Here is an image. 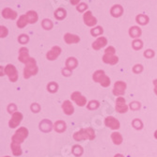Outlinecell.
<instances>
[{
    "label": "cell",
    "mask_w": 157,
    "mask_h": 157,
    "mask_svg": "<svg viewBox=\"0 0 157 157\" xmlns=\"http://www.w3.org/2000/svg\"><path fill=\"white\" fill-rule=\"evenodd\" d=\"M67 129V124L64 121H56L54 123V130L56 133H64Z\"/></svg>",
    "instance_id": "21"
},
{
    "label": "cell",
    "mask_w": 157,
    "mask_h": 157,
    "mask_svg": "<svg viewBox=\"0 0 157 157\" xmlns=\"http://www.w3.org/2000/svg\"><path fill=\"white\" fill-rule=\"evenodd\" d=\"M142 34V30H141V28L139 26H132L130 27V29H129V35L131 38H134V39H137L141 36Z\"/></svg>",
    "instance_id": "24"
},
{
    "label": "cell",
    "mask_w": 157,
    "mask_h": 157,
    "mask_svg": "<svg viewBox=\"0 0 157 157\" xmlns=\"http://www.w3.org/2000/svg\"><path fill=\"white\" fill-rule=\"evenodd\" d=\"M132 126L136 130H141L142 128H143V122H142V121L139 119H135L132 121Z\"/></svg>",
    "instance_id": "34"
},
{
    "label": "cell",
    "mask_w": 157,
    "mask_h": 157,
    "mask_svg": "<svg viewBox=\"0 0 157 157\" xmlns=\"http://www.w3.org/2000/svg\"><path fill=\"white\" fill-rule=\"evenodd\" d=\"M60 54H61V48L59 46H54V47H52V49L49 52H47L46 59L48 60L53 61V60L58 59Z\"/></svg>",
    "instance_id": "12"
},
{
    "label": "cell",
    "mask_w": 157,
    "mask_h": 157,
    "mask_svg": "<svg viewBox=\"0 0 157 157\" xmlns=\"http://www.w3.org/2000/svg\"><path fill=\"white\" fill-rule=\"evenodd\" d=\"M2 16L5 19H11L15 20L17 18V12L10 8H6L2 10Z\"/></svg>",
    "instance_id": "20"
},
{
    "label": "cell",
    "mask_w": 157,
    "mask_h": 157,
    "mask_svg": "<svg viewBox=\"0 0 157 157\" xmlns=\"http://www.w3.org/2000/svg\"><path fill=\"white\" fill-rule=\"evenodd\" d=\"M103 61L105 64L109 65H115L119 62V58L114 54H105L103 56Z\"/></svg>",
    "instance_id": "14"
},
{
    "label": "cell",
    "mask_w": 157,
    "mask_h": 157,
    "mask_svg": "<svg viewBox=\"0 0 157 157\" xmlns=\"http://www.w3.org/2000/svg\"><path fill=\"white\" fill-rule=\"evenodd\" d=\"M39 72V68L37 66L36 60L33 58H30L25 63V67L24 69V78L28 79L33 75H36Z\"/></svg>",
    "instance_id": "2"
},
{
    "label": "cell",
    "mask_w": 157,
    "mask_h": 157,
    "mask_svg": "<svg viewBox=\"0 0 157 157\" xmlns=\"http://www.w3.org/2000/svg\"><path fill=\"white\" fill-rule=\"evenodd\" d=\"M41 26L44 27V29H45V30H50L53 28L54 24H53V22L51 20L44 19V20H42V22H41Z\"/></svg>",
    "instance_id": "33"
},
{
    "label": "cell",
    "mask_w": 157,
    "mask_h": 157,
    "mask_svg": "<svg viewBox=\"0 0 157 157\" xmlns=\"http://www.w3.org/2000/svg\"><path fill=\"white\" fill-rule=\"evenodd\" d=\"M153 136H154V137H155V138L157 139V130H156V131L154 132V134H153Z\"/></svg>",
    "instance_id": "50"
},
{
    "label": "cell",
    "mask_w": 157,
    "mask_h": 157,
    "mask_svg": "<svg viewBox=\"0 0 157 157\" xmlns=\"http://www.w3.org/2000/svg\"><path fill=\"white\" fill-rule=\"evenodd\" d=\"M71 98H72L73 101L80 107L85 106L87 105V99H86L85 96H83L79 91H75L71 95Z\"/></svg>",
    "instance_id": "9"
},
{
    "label": "cell",
    "mask_w": 157,
    "mask_h": 157,
    "mask_svg": "<svg viewBox=\"0 0 157 157\" xmlns=\"http://www.w3.org/2000/svg\"><path fill=\"white\" fill-rule=\"evenodd\" d=\"M140 107H141V104L139 102H136V101H134V102L130 103V105H129V108L131 110H134V111L139 110Z\"/></svg>",
    "instance_id": "37"
},
{
    "label": "cell",
    "mask_w": 157,
    "mask_h": 157,
    "mask_svg": "<svg viewBox=\"0 0 157 157\" xmlns=\"http://www.w3.org/2000/svg\"><path fill=\"white\" fill-rule=\"evenodd\" d=\"M30 109H31V111H32L33 113H38V112H40V106L39 104L35 103V104H32V105H31Z\"/></svg>",
    "instance_id": "44"
},
{
    "label": "cell",
    "mask_w": 157,
    "mask_h": 157,
    "mask_svg": "<svg viewBox=\"0 0 157 157\" xmlns=\"http://www.w3.org/2000/svg\"><path fill=\"white\" fill-rule=\"evenodd\" d=\"M73 136L75 141H82L86 139L93 140L96 137V135H95V131L91 127H87V128H82L79 131L75 132Z\"/></svg>",
    "instance_id": "1"
},
{
    "label": "cell",
    "mask_w": 157,
    "mask_h": 157,
    "mask_svg": "<svg viewBox=\"0 0 157 157\" xmlns=\"http://www.w3.org/2000/svg\"><path fill=\"white\" fill-rule=\"evenodd\" d=\"M78 65V61L75 58H74V56H70V58L67 59L66 60V63H65V68L73 71L74 69H75Z\"/></svg>",
    "instance_id": "23"
},
{
    "label": "cell",
    "mask_w": 157,
    "mask_h": 157,
    "mask_svg": "<svg viewBox=\"0 0 157 157\" xmlns=\"http://www.w3.org/2000/svg\"><path fill=\"white\" fill-rule=\"evenodd\" d=\"M99 106H100V103L98 101H96V100H92V101H90L87 105V108L89 110H96Z\"/></svg>",
    "instance_id": "35"
},
{
    "label": "cell",
    "mask_w": 157,
    "mask_h": 157,
    "mask_svg": "<svg viewBox=\"0 0 157 157\" xmlns=\"http://www.w3.org/2000/svg\"><path fill=\"white\" fill-rule=\"evenodd\" d=\"M27 136H28V130L25 127H20L12 136L11 142L12 143H16V144L21 145Z\"/></svg>",
    "instance_id": "4"
},
{
    "label": "cell",
    "mask_w": 157,
    "mask_h": 157,
    "mask_svg": "<svg viewBox=\"0 0 157 157\" xmlns=\"http://www.w3.org/2000/svg\"><path fill=\"white\" fill-rule=\"evenodd\" d=\"M83 20L85 25L88 26H94L97 24V19L92 15V12L90 10H87L84 13Z\"/></svg>",
    "instance_id": "11"
},
{
    "label": "cell",
    "mask_w": 157,
    "mask_h": 157,
    "mask_svg": "<svg viewBox=\"0 0 157 157\" xmlns=\"http://www.w3.org/2000/svg\"><path fill=\"white\" fill-rule=\"evenodd\" d=\"M4 73H5L6 75H8L10 82H12V83L17 82V80H18V72H17L16 67L14 65L8 64L4 69Z\"/></svg>",
    "instance_id": "5"
},
{
    "label": "cell",
    "mask_w": 157,
    "mask_h": 157,
    "mask_svg": "<svg viewBox=\"0 0 157 157\" xmlns=\"http://www.w3.org/2000/svg\"><path fill=\"white\" fill-rule=\"evenodd\" d=\"M76 10L79 12H84V11H86L88 10V5L86 3H79L77 5V7H76Z\"/></svg>",
    "instance_id": "41"
},
{
    "label": "cell",
    "mask_w": 157,
    "mask_h": 157,
    "mask_svg": "<svg viewBox=\"0 0 157 157\" xmlns=\"http://www.w3.org/2000/svg\"><path fill=\"white\" fill-rule=\"evenodd\" d=\"M114 157H124V155H122L121 153H117V154H115V156H114Z\"/></svg>",
    "instance_id": "49"
},
{
    "label": "cell",
    "mask_w": 157,
    "mask_h": 157,
    "mask_svg": "<svg viewBox=\"0 0 157 157\" xmlns=\"http://www.w3.org/2000/svg\"><path fill=\"white\" fill-rule=\"evenodd\" d=\"M54 16H55V18H56V20L61 21V20H63V19L66 18V16H67V11H66V10L63 9V8H59L58 10H56L55 11Z\"/></svg>",
    "instance_id": "26"
},
{
    "label": "cell",
    "mask_w": 157,
    "mask_h": 157,
    "mask_svg": "<svg viewBox=\"0 0 157 157\" xmlns=\"http://www.w3.org/2000/svg\"><path fill=\"white\" fill-rule=\"evenodd\" d=\"M70 1H71V4L72 5H78L80 0H70Z\"/></svg>",
    "instance_id": "48"
},
{
    "label": "cell",
    "mask_w": 157,
    "mask_h": 157,
    "mask_svg": "<svg viewBox=\"0 0 157 157\" xmlns=\"http://www.w3.org/2000/svg\"><path fill=\"white\" fill-rule=\"evenodd\" d=\"M64 40L67 44H78L80 41V38L77 35L72 33H66L64 35Z\"/></svg>",
    "instance_id": "19"
},
{
    "label": "cell",
    "mask_w": 157,
    "mask_h": 157,
    "mask_svg": "<svg viewBox=\"0 0 157 157\" xmlns=\"http://www.w3.org/2000/svg\"><path fill=\"white\" fill-rule=\"evenodd\" d=\"M72 153L75 157H80L84 153V149L80 145H74L72 148Z\"/></svg>",
    "instance_id": "29"
},
{
    "label": "cell",
    "mask_w": 157,
    "mask_h": 157,
    "mask_svg": "<svg viewBox=\"0 0 157 157\" xmlns=\"http://www.w3.org/2000/svg\"><path fill=\"white\" fill-rule=\"evenodd\" d=\"M39 128H40V130L41 132H44V133H48L50 132L52 129H54V125L52 124L51 121L47 120V119H44V120H42L40 124H39Z\"/></svg>",
    "instance_id": "13"
},
{
    "label": "cell",
    "mask_w": 157,
    "mask_h": 157,
    "mask_svg": "<svg viewBox=\"0 0 157 157\" xmlns=\"http://www.w3.org/2000/svg\"><path fill=\"white\" fill-rule=\"evenodd\" d=\"M8 33H9V31H8V28L6 26H4V25L0 26V37L6 38L8 36Z\"/></svg>",
    "instance_id": "39"
},
{
    "label": "cell",
    "mask_w": 157,
    "mask_h": 157,
    "mask_svg": "<svg viewBox=\"0 0 157 157\" xmlns=\"http://www.w3.org/2000/svg\"><path fill=\"white\" fill-rule=\"evenodd\" d=\"M62 75H63L64 76H70L71 75H72V71L69 70V69H67V68H64V69L62 70Z\"/></svg>",
    "instance_id": "46"
},
{
    "label": "cell",
    "mask_w": 157,
    "mask_h": 157,
    "mask_svg": "<svg viewBox=\"0 0 157 157\" xmlns=\"http://www.w3.org/2000/svg\"><path fill=\"white\" fill-rule=\"evenodd\" d=\"M7 110H8V112H9L10 114H14L15 112H17V106H16L15 104H10V105H8Z\"/></svg>",
    "instance_id": "40"
},
{
    "label": "cell",
    "mask_w": 157,
    "mask_h": 157,
    "mask_svg": "<svg viewBox=\"0 0 157 157\" xmlns=\"http://www.w3.org/2000/svg\"><path fill=\"white\" fill-rule=\"evenodd\" d=\"M23 114L19 111L15 112L14 114H12V116H11V119L9 121V127L10 128H16L19 126V124L22 122L23 121Z\"/></svg>",
    "instance_id": "8"
},
{
    "label": "cell",
    "mask_w": 157,
    "mask_h": 157,
    "mask_svg": "<svg viewBox=\"0 0 157 157\" xmlns=\"http://www.w3.org/2000/svg\"><path fill=\"white\" fill-rule=\"evenodd\" d=\"M61 107H62L63 112L66 114V115H68V116L73 115L74 112H75V107H74V105H73L72 102L69 101V100H66V101H64V102H63V104H62Z\"/></svg>",
    "instance_id": "15"
},
{
    "label": "cell",
    "mask_w": 157,
    "mask_h": 157,
    "mask_svg": "<svg viewBox=\"0 0 157 157\" xmlns=\"http://www.w3.org/2000/svg\"><path fill=\"white\" fill-rule=\"evenodd\" d=\"M27 24H28V23H27L26 20L25 19L24 15H22V16H20V18H19V20H18V22H17V26H18L19 28H24Z\"/></svg>",
    "instance_id": "38"
},
{
    "label": "cell",
    "mask_w": 157,
    "mask_h": 157,
    "mask_svg": "<svg viewBox=\"0 0 157 157\" xmlns=\"http://www.w3.org/2000/svg\"><path fill=\"white\" fill-rule=\"evenodd\" d=\"M105 54H114V55H115V53H116V49L114 48L113 46H109V47H107V48L105 49Z\"/></svg>",
    "instance_id": "45"
},
{
    "label": "cell",
    "mask_w": 157,
    "mask_h": 157,
    "mask_svg": "<svg viewBox=\"0 0 157 157\" xmlns=\"http://www.w3.org/2000/svg\"><path fill=\"white\" fill-rule=\"evenodd\" d=\"M29 40V37H28L26 34H21L19 37H18V41L20 42L21 44H25L28 42Z\"/></svg>",
    "instance_id": "36"
},
{
    "label": "cell",
    "mask_w": 157,
    "mask_h": 157,
    "mask_svg": "<svg viewBox=\"0 0 157 157\" xmlns=\"http://www.w3.org/2000/svg\"><path fill=\"white\" fill-rule=\"evenodd\" d=\"M136 21L140 25H146L149 24L150 18L147 15H145V14H138V15L136 17Z\"/></svg>",
    "instance_id": "27"
},
{
    "label": "cell",
    "mask_w": 157,
    "mask_h": 157,
    "mask_svg": "<svg viewBox=\"0 0 157 157\" xmlns=\"http://www.w3.org/2000/svg\"><path fill=\"white\" fill-rule=\"evenodd\" d=\"M92 79L94 80V82L99 83L104 88L109 87L110 84H111L110 78L105 75V71H103V70H98V71H96V72L92 75Z\"/></svg>",
    "instance_id": "3"
},
{
    "label": "cell",
    "mask_w": 157,
    "mask_h": 157,
    "mask_svg": "<svg viewBox=\"0 0 157 157\" xmlns=\"http://www.w3.org/2000/svg\"><path fill=\"white\" fill-rule=\"evenodd\" d=\"M103 33H104V28L102 26H96V27H93L92 29H90V34L93 37L101 36Z\"/></svg>",
    "instance_id": "30"
},
{
    "label": "cell",
    "mask_w": 157,
    "mask_h": 157,
    "mask_svg": "<svg viewBox=\"0 0 157 157\" xmlns=\"http://www.w3.org/2000/svg\"><path fill=\"white\" fill-rule=\"evenodd\" d=\"M126 83L123 81H117L114 85V88H113V94L117 96V97H121L123 96L125 94L126 91Z\"/></svg>",
    "instance_id": "6"
},
{
    "label": "cell",
    "mask_w": 157,
    "mask_h": 157,
    "mask_svg": "<svg viewBox=\"0 0 157 157\" xmlns=\"http://www.w3.org/2000/svg\"><path fill=\"white\" fill-rule=\"evenodd\" d=\"M143 41H142L141 40L139 39H136L133 42H132V47L134 48V50L136 51H138L140 49L143 48Z\"/></svg>",
    "instance_id": "31"
},
{
    "label": "cell",
    "mask_w": 157,
    "mask_h": 157,
    "mask_svg": "<svg viewBox=\"0 0 157 157\" xmlns=\"http://www.w3.org/2000/svg\"><path fill=\"white\" fill-rule=\"evenodd\" d=\"M153 86H154V93L157 95V79L153 80Z\"/></svg>",
    "instance_id": "47"
},
{
    "label": "cell",
    "mask_w": 157,
    "mask_h": 157,
    "mask_svg": "<svg viewBox=\"0 0 157 157\" xmlns=\"http://www.w3.org/2000/svg\"><path fill=\"white\" fill-rule=\"evenodd\" d=\"M30 56H29V53H28V49L25 48V47H22L19 49V56H18V59L25 64L28 60H29Z\"/></svg>",
    "instance_id": "16"
},
{
    "label": "cell",
    "mask_w": 157,
    "mask_h": 157,
    "mask_svg": "<svg viewBox=\"0 0 157 157\" xmlns=\"http://www.w3.org/2000/svg\"><path fill=\"white\" fill-rule=\"evenodd\" d=\"M3 157H10V156H3Z\"/></svg>",
    "instance_id": "51"
},
{
    "label": "cell",
    "mask_w": 157,
    "mask_h": 157,
    "mask_svg": "<svg viewBox=\"0 0 157 157\" xmlns=\"http://www.w3.org/2000/svg\"><path fill=\"white\" fill-rule=\"evenodd\" d=\"M24 17H25V19L26 20V22L28 24H35L38 21V19H39V16H38L37 12L34 11V10L27 11L25 14H24Z\"/></svg>",
    "instance_id": "17"
},
{
    "label": "cell",
    "mask_w": 157,
    "mask_h": 157,
    "mask_svg": "<svg viewBox=\"0 0 157 157\" xmlns=\"http://www.w3.org/2000/svg\"><path fill=\"white\" fill-rule=\"evenodd\" d=\"M111 139H112L113 143L115 145H121L122 143V141H123V137H122L121 134L117 132V131L113 132L111 134Z\"/></svg>",
    "instance_id": "25"
},
{
    "label": "cell",
    "mask_w": 157,
    "mask_h": 157,
    "mask_svg": "<svg viewBox=\"0 0 157 157\" xmlns=\"http://www.w3.org/2000/svg\"><path fill=\"white\" fill-rule=\"evenodd\" d=\"M47 90L50 93H56V91L59 90V85H58V83H56V82H50L47 85Z\"/></svg>",
    "instance_id": "32"
},
{
    "label": "cell",
    "mask_w": 157,
    "mask_h": 157,
    "mask_svg": "<svg viewBox=\"0 0 157 157\" xmlns=\"http://www.w3.org/2000/svg\"><path fill=\"white\" fill-rule=\"evenodd\" d=\"M10 149H11V151L13 153L14 156H20L22 155V148H21V145L19 144H16V143H12L10 144Z\"/></svg>",
    "instance_id": "28"
},
{
    "label": "cell",
    "mask_w": 157,
    "mask_h": 157,
    "mask_svg": "<svg viewBox=\"0 0 157 157\" xmlns=\"http://www.w3.org/2000/svg\"><path fill=\"white\" fill-rule=\"evenodd\" d=\"M142 71H143V66L140 65V64H136L133 67V72L135 74H139L142 72Z\"/></svg>",
    "instance_id": "43"
},
{
    "label": "cell",
    "mask_w": 157,
    "mask_h": 157,
    "mask_svg": "<svg viewBox=\"0 0 157 157\" xmlns=\"http://www.w3.org/2000/svg\"><path fill=\"white\" fill-rule=\"evenodd\" d=\"M143 55H144L145 58H147V59H152L155 54H154V51H152L151 49H148V50H146L144 52Z\"/></svg>",
    "instance_id": "42"
},
{
    "label": "cell",
    "mask_w": 157,
    "mask_h": 157,
    "mask_svg": "<svg viewBox=\"0 0 157 157\" xmlns=\"http://www.w3.org/2000/svg\"><path fill=\"white\" fill-rule=\"evenodd\" d=\"M128 109H129V106L126 105L125 99L122 96L118 97L116 100V110H117V112L123 114V113H126L128 111Z\"/></svg>",
    "instance_id": "10"
},
{
    "label": "cell",
    "mask_w": 157,
    "mask_h": 157,
    "mask_svg": "<svg viewBox=\"0 0 157 157\" xmlns=\"http://www.w3.org/2000/svg\"><path fill=\"white\" fill-rule=\"evenodd\" d=\"M110 13L113 17H121L123 13V8L121 5H114L110 10Z\"/></svg>",
    "instance_id": "22"
},
{
    "label": "cell",
    "mask_w": 157,
    "mask_h": 157,
    "mask_svg": "<svg viewBox=\"0 0 157 157\" xmlns=\"http://www.w3.org/2000/svg\"><path fill=\"white\" fill-rule=\"evenodd\" d=\"M105 125L107 128H109V129L114 130V131H117L121 127L120 121L116 118H114L112 116H108L105 119Z\"/></svg>",
    "instance_id": "7"
},
{
    "label": "cell",
    "mask_w": 157,
    "mask_h": 157,
    "mask_svg": "<svg viewBox=\"0 0 157 157\" xmlns=\"http://www.w3.org/2000/svg\"><path fill=\"white\" fill-rule=\"evenodd\" d=\"M106 44H107V39L105 37H99L92 44V48L94 50H100L101 48L105 47Z\"/></svg>",
    "instance_id": "18"
}]
</instances>
